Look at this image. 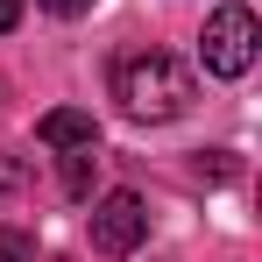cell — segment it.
Returning <instances> with one entry per match:
<instances>
[{"instance_id":"2","label":"cell","mask_w":262,"mask_h":262,"mask_svg":"<svg viewBox=\"0 0 262 262\" xmlns=\"http://www.w3.org/2000/svg\"><path fill=\"white\" fill-rule=\"evenodd\" d=\"M255 14L248 7H220L213 21H206V36H199V57H206V71L213 78H248V64H255Z\"/></svg>"},{"instance_id":"3","label":"cell","mask_w":262,"mask_h":262,"mask_svg":"<svg viewBox=\"0 0 262 262\" xmlns=\"http://www.w3.org/2000/svg\"><path fill=\"white\" fill-rule=\"evenodd\" d=\"M142 241H149V206L135 191H106L92 206V248L99 255H135Z\"/></svg>"},{"instance_id":"6","label":"cell","mask_w":262,"mask_h":262,"mask_svg":"<svg viewBox=\"0 0 262 262\" xmlns=\"http://www.w3.org/2000/svg\"><path fill=\"white\" fill-rule=\"evenodd\" d=\"M21 184H29V170H21V156H14V149H0V199H14Z\"/></svg>"},{"instance_id":"5","label":"cell","mask_w":262,"mask_h":262,"mask_svg":"<svg viewBox=\"0 0 262 262\" xmlns=\"http://www.w3.org/2000/svg\"><path fill=\"white\" fill-rule=\"evenodd\" d=\"M92 163H99L92 149H64V191H71V199H85V191H92Z\"/></svg>"},{"instance_id":"8","label":"cell","mask_w":262,"mask_h":262,"mask_svg":"<svg viewBox=\"0 0 262 262\" xmlns=\"http://www.w3.org/2000/svg\"><path fill=\"white\" fill-rule=\"evenodd\" d=\"M36 7H43V14H64V21H71V14H85L92 0H36Z\"/></svg>"},{"instance_id":"9","label":"cell","mask_w":262,"mask_h":262,"mask_svg":"<svg viewBox=\"0 0 262 262\" xmlns=\"http://www.w3.org/2000/svg\"><path fill=\"white\" fill-rule=\"evenodd\" d=\"M14 21H21V0H0V36H7Z\"/></svg>"},{"instance_id":"7","label":"cell","mask_w":262,"mask_h":262,"mask_svg":"<svg viewBox=\"0 0 262 262\" xmlns=\"http://www.w3.org/2000/svg\"><path fill=\"white\" fill-rule=\"evenodd\" d=\"M0 262H36V241L29 234H0Z\"/></svg>"},{"instance_id":"4","label":"cell","mask_w":262,"mask_h":262,"mask_svg":"<svg viewBox=\"0 0 262 262\" xmlns=\"http://www.w3.org/2000/svg\"><path fill=\"white\" fill-rule=\"evenodd\" d=\"M36 135H43V149H99V121L92 114H78V106H50L43 121H36Z\"/></svg>"},{"instance_id":"1","label":"cell","mask_w":262,"mask_h":262,"mask_svg":"<svg viewBox=\"0 0 262 262\" xmlns=\"http://www.w3.org/2000/svg\"><path fill=\"white\" fill-rule=\"evenodd\" d=\"M114 99H121V114L128 121H177V114H191V99H199V78H191V64H177L170 50H128L121 64H114Z\"/></svg>"}]
</instances>
